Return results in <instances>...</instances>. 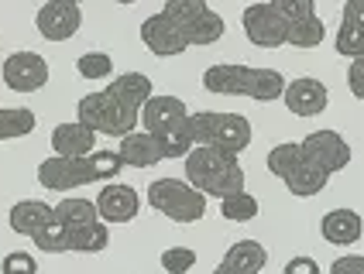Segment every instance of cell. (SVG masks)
<instances>
[{
	"label": "cell",
	"instance_id": "1",
	"mask_svg": "<svg viewBox=\"0 0 364 274\" xmlns=\"http://www.w3.org/2000/svg\"><path fill=\"white\" fill-rule=\"evenodd\" d=\"M203 86L217 97H247L255 103H272L282 99L285 76L279 69H255V65H234V62H217L203 72Z\"/></svg>",
	"mask_w": 364,
	"mask_h": 274
},
{
	"label": "cell",
	"instance_id": "2",
	"mask_svg": "<svg viewBox=\"0 0 364 274\" xmlns=\"http://www.w3.org/2000/svg\"><path fill=\"white\" fill-rule=\"evenodd\" d=\"M186 182L196 185L206 199H223L234 196V192H244V168L237 155H227V151L210 148V144H196L186 155Z\"/></svg>",
	"mask_w": 364,
	"mask_h": 274
},
{
	"label": "cell",
	"instance_id": "3",
	"mask_svg": "<svg viewBox=\"0 0 364 274\" xmlns=\"http://www.w3.org/2000/svg\"><path fill=\"white\" fill-rule=\"evenodd\" d=\"M148 202L155 213L168 216L172 223H196L206 213V196L186 178H155L148 185Z\"/></svg>",
	"mask_w": 364,
	"mask_h": 274
},
{
	"label": "cell",
	"instance_id": "4",
	"mask_svg": "<svg viewBox=\"0 0 364 274\" xmlns=\"http://www.w3.org/2000/svg\"><path fill=\"white\" fill-rule=\"evenodd\" d=\"M76 120L86 124L90 131H97V134L124 137V134H131V131L138 127L141 110H131V106H124L121 99L110 97L107 89H100V93H86V97L80 99Z\"/></svg>",
	"mask_w": 364,
	"mask_h": 274
},
{
	"label": "cell",
	"instance_id": "5",
	"mask_svg": "<svg viewBox=\"0 0 364 274\" xmlns=\"http://www.w3.org/2000/svg\"><path fill=\"white\" fill-rule=\"evenodd\" d=\"M38 182L48 192H73L82 185H97L100 178L93 172V161L90 158H45L38 165Z\"/></svg>",
	"mask_w": 364,
	"mask_h": 274
},
{
	"label": "cell",
	"instance_id": "6",
	"mask_svg": "<svg viewBox=\"0 0 364 274\" xmlns=\"http://www.w3.org/2000/svg\"><path fill=\"white\" fill-rule=\"evenodd\" d=\"M241 28L255 48H282L285 38H289V21L272 7V0H268V4L244 7Z\"/></svg>",
	"mask_w": 364,
	"mask_h": 274
},
{
	"label": "cell",
	"instance_id": "7",
	"mask_svg": "<svg viewBox=\"0 0 364 274\" xmlns=\"http://www.w3.org/2000/svg\"><path fill=\"white\" fill-rule=\"evenodd\" d=\"M0 76L14 93H38L48 82V62L38 52H14L0 65Z\"/></svg>",
	"mask_w": 364,
	"mask_h": 274
},
{
	"label": "cell",
	"instance_id": "8",
	"mask_svg": "<svg viewBox=\"0 0 364 274\" xmlns=\"http://www.w3.org/2000/svg\"><path fill=\"white\" fill-rule=\"evenodd\" d=\"M299 148H303L306 161L320 165L330 175L350 165V144H347L337 131H313V134H306L303 141H299Z\"/></svg>",
	"mask_w": 364,
	"mask_h": 274
},
{
	"label": "cell",
	"instance_id": "9",
	"mask_svg": "<svg viewBox=\"0 0 364 274\" xmlns=\"http://www.w3.org/2000/svg\"><path fill=\"white\" fill-rule=\"evenodd\" d=\"M35 28H38V35L45 41L76 38V31L82 28L80 4H69V0H48L45 7H38V14H35Z\"/></svg>",
	"mask_w": 364,
	"mask_h": 274
},
{
	"label": "cell",
	"instance_id": "10",
	"mask_svg": "<svg viewBox=\"0 0 364 274\" xmlns=\"http://www.w3.org/2000/svg\"><path fill=\"white\" fill-rule=\"evenodd\" d=\"M141 45L151 52V55H159V59H172V55H182V52L189 48L182 28H176L162 11L141 21Z\"/></svg>",
	"mask_w": 364,
	"mask_h": 274
},
{
	"label": "cell",
	"instance_id": "11",
	"mask_svg": "<svg viewBox=\"0 0 364 274\" xmlns=\"http://www.w3.org/2000/svg\"><path fill=\"white\" fill-rule=\"evenodd\" d=\"M282 103L285 110L296 114V117H316V114H323L326 103H330V89L313 76L292 79V82H285Z\"/></svg>",
	"mask_w": 364,
	"mask_h": 274
},
{
	"label": "cell",
	"instance_id": "12",
	"mask_svg": "<svg viewBox=\"0 0 364 274\" xmlns=\"http://www.w3.org/2000/svg\"><path fill=\"white\" fill-rule=\"evenodd\" d=\"M93 202L100 209L103 223H131V219H138V209H141V196L131 185H124V182L100 185V196L93 199Z\"/></svg>",
	"mask_w": 364,
	"mask_h": 274
},
{
	"label": "cell",
	"instance_id": "13",
	"mask_svg": "<svg viewBox=\"0 0 364 274\" xmlns=\"http://www.w3.org/2000/svg\"><path fill=\"white\" fill-rule=\"evenodd\" d=\"M97 131H90L80 120H69V124H59L52 131V155L59 158H90L97 151Z\"/></svg>",
	"mask_w": 364,
	"mask_h": 274
},
{
	"label": "cell",
	"instance_id": "14",
	"mask_svg": "<svg viewBox=\"0 0 364 274\" xmlns=\"http://www.w3.org/2000/svg\"><path fill=\"white\" fill-rule=\"evenodd\" d=\"M186 117H189V110H186V103L179 97H151L141 106L144 131L155 137L172 131V127H179V124H186Z\"/></svg>",
	"mask_w": 364,
	"mask_h": 274
},
{
	"label": "cell",
	"instance_id": "15",
	"mask_svg": "<svg viewBox=\"0 0 364 274\" xmlns=\"http://www.w3.org/2000/svg\"><path fill=\"white\" fill-rule=\"evenodd\" d=\"M247 144H251V120L241 117V114H217L210 148H220L227 155L241 158V151H247Z\"/></svg>",
	"mask_w": 364,
	"mask_h": 274
},
{
	"label": "cell",
	"instance_id": "16",
	"mask_svg": "<svg viewBox=\"0 0 364 274\" xmlns=\"http://www.w3.org/2000/svg\"><path fill=\"white\" fill-rule=\"evenodd\" d=\"M117 155H121V161L131 165V168H151V165L165 161L162 148H159V137L148 134V131H131V134H124Z\"/></svg>",
	"mask_w": 364,
	"mask_h": 274
},
{
	"label": "cell",
	"instance_id": "17",
	"mask_svg": "<svg viewBox=\"0 0 364 274\" xmlns=\"http://www.w3.org/2000/svg\"><path fill=\"white\" fill-rule=\"evenodd\" d=\"M320 234H323V240L333 243V247H350V243L361 240L364 223L354 209H330V213L320 219Z\"/></svg>",
	"mask_w": 364,
	"mask_h": 274
},
{
	"label": "cell",
	"instance_id": "18",
	"mask_svg": "<svg viewBox=\"0 0 364 274\" xmlns=\"http://www.w3.org/2000/svg\"><path fill=\"white\" fill-rule=\"evenodd\" d=\"M107 93L114 99H121L124 106H131V110H141L144 103L155 97L151 93V79L144 76V72H124V76H117L107 86Z\"/></svg>",
	"mask_w": 364,
	"mask_h": 274
},
{
	"label": "cell",
	"instance_id": "19",
	"mask_svg": "<svg viewBox=\"0 0 364 274\" xmlns=\"http://www.w3.org/2000/svg\"><path fill=\"white\" fill-rule=\"evenodd\" d=\"M52 216H55V206H48L41 199H21L18 206H11V230L21 236H31Z\"/></svg>",
	"mask_w": 364,
	"mask_h": 274
},
{
	"label": "cell",
	"instance_id": "20",
	"mask_svg": "<svg viewBox=\"0 0 364 274\" xmlns=\"http://www.w3.org/2000/svg\"><path fill=\"white\" fill-rule=\"evenodd\" d=\"M285 182V189L292 192V196H299V199H309V196H320L326 189V182H330V172H323L320 165H313V161H306L303 158V165L292 172L289 178H282Z\"/></svg>",
	"mask_w": 364,
	"mask_h": 274
},
{
	"label": "cell",
	"instance_id": "21",
	"mask_svg": "<svg viewBox=\"0 0 364 274\" xmlns=\"http://www.w3.org/2000/svg\"><path fill=\"white\" fill-rule=\"evenodd\" d=\"M223 264H230V268H237L244 274H262L264 264H268V251H264L258 240H237V243L227 247Z\"/></svg>",
	"mask_w": 364,
	"mask_h": 274
},
{
	"label": "cell",
	"instance_id": "22",
	"mask_svg": "<svg viewBox=\"0 0 364 274\" xmlns=\"http://www.w3.org/2000/svg\"><path fill=\"white\" fill-rule=\"evenodd\" d=\"M55 216H59L69 230H80V226L97 223V219H100V209H97V202H90V199H82V196H65L59 206H55Z\"/></svg>",
	"mask_w": 364,
	"mask_h": 274
},
{
	"label": "cell",
	"instance_id": "23",
	"mask_svg": "<svg viewBox=\"0 0 364 274\" xmlns=\"http://www.w3.org/2000/svg\"><path fill=\"white\" fill-rule=\"evenodd\" d=\"M107 243H110V230L103 219L80 226V230H69V251H76V254H100L107 251Z\"/></svg>",
	"mask_w": 364,
	"mask_h": 274
},
{
	"label": "cell",
	"instance_id": "24",
	"mask_svg": "<svg viewBox=\"0 0 364 274\" xmlns=\"http://www.w3.org/2000/svg\"><path fill=\"white\" fill-rule=\"evenodd\" d=\"M38 127L35 114L28 106H0V141H18Z\"/></svg>",
	"mask_w": 364,
	"mask_h": 274
},
{
	"label": "cell",
	"instance_id": "25",
	"mask_svg": "<svg viewBox=\"0 0 364 274\" xmlns=\"http://www.w3.org/2000/svg\"><path fill=\"white\" fill-rule=\"evenodd\" d=\"M223 31H227V24L217 11H206L193 28H186V41H189V48H206V45H217L223 38Z\"/></svg>",
	"mask_w": 364,
	"mask_h": 274
},
{
	"label": "cell",
	"instance_id": "26",
	"mask_svg": "<svg viewBox=\"0 0 364 274\" xmlns=\"http://www.w3.org/2000/svg\"><path fill=\"white\" fill-rule=\"evenodd\" d=\"M31 240H35V247L41 254H65L69 251V226L62 223L59 216H52L45 226H38L31 234Z\"/></svg>",
	"mask_w": 364,
	"mask_h": 274
},
{
	"label": "cell",
	"instance_id": "27",
	"mask_svg": "<svg viewBox=\"0 0 364 274\" xmlns=\"http://www.w3.org/2000/svg\"><path fill=\"white\" fill-rule=\"evenodd\" d=\"M264 165H268V172L275 178H289L299 165H303V148H299V141L292 144V141H285V144H275L268 158H264Z\"/></svg>",
	"mask_w": 364,
	"mask_h": 274
},
{
	"label": "cell",
	"instance_id": "28",
	"mask_svg": "<svg viewBox=\"0 0 364 274\" xmlns=\"http://www.w3.org/2000/svg\"><path fill=\"white\" fill-rule=\"evenodd\" d=\"M323 38H326V24L320 14H313V18L299 21V24H289L285 45H292V48H320Z\"/></svg>",
	"mask_w": 364,
	"mask_h": 274
},
{
	"label": "cell",
	"instance_id": "29",
	"mask_svg": "<svg viewBox=\"0 0 364 274\" xmlns=\"http://www.w3.org/2000/svg\"><path fill=\"white\" fill-rule=\"evenodd\" d=\"M206 11H210L206 0H165V7H162L165 18L172 21L176 28H182V35H186V28H193Z\"/></svg>",
	"mask_w": 364,
	"mask_h": 274
},
{
	"label": "cell",
	"instance_id": "30",
	"mask_svg": "<svg viewBox=\"0 0 364 274\" xmlns=\"http://www.w3.org/2000/svg\"><path fill=\"white\" fill-rule=\"evenodd\" d=\"M258 199L251 196V192H234V196H223L220 199V216L223 219H230V223H251L255 216H258Z\"/></svg>",
	"mask_w": 364,
	"mask_h": 274
},
{
	"label": "cell",
	"instance_id": "31",
	"mask_svg": "<svg viewBox=\"0 0 364 274\" xmlns=\"http://www.w3.org/2000/svg\"><path fill=\"white\" fill-rule=\"evenodd\" d=\"M76 72L90 82H103V79L114 76V59L107 52H82L76 59Z\"/></svg>",
	"mask_w": 364,
	"mask_h": 274
},
{
	"label": "cell",
	"instance_id": "32",
	"mask_svg": "<svg viewBox=\"0 0 364 274\" xmlns=\"http://www.w3.org/2000/svg\"><path fill=\"white\" fill-rule=\"evenodd\" d=\"M333 45H337V55H344V59H361L364 55V28L361 24H350V21H341Z\"/></svg>",
	"mask_w": 364,
	"mask_h": 274
},
{
	"label": "cell",
	"instance_id": "33",
	"mask_svg": "<svg viewBox=\"0 0 364 274\" xmlns=\"http://www.w3.org/2000/svg\"><path fill=\"white\" fill-rule=\"evenodd\" d=\"M159 148H162V158H182V161H186V155L196 148V141H193V134H189V127L179 124V127H172V131L159 134Z\"/></svg>",
	"mask_w": 364,
	"mask_h": 274
},
{
	"label": "cell",
	"instance_id": "34",
	"mask_svg": "<svg viewBox=\"0 0 364 274\" xmlns=\"http://www.w3.org/2000/svg\"><path fill=\"white\" fill-rule=\"evenodd\" d=\"M159 264L165 274H189L196 268V251L193 247H165Z\"/></svg>",
	"mask_w": 364,
	"mask_h": 274
},
{
	"label": "cell",
	"instance_id": "35",
	"mask_svg": "<svg viewBox=\"0 0 364 274\" xmlns=\"http://www.w3.org/2000/svg\"><path fill=\"white\" fill-rule=\"evenodd\" d=\"M272 7H275L289 24H299V21L316 14V0H272Z\"/></svg>",
	"mask_w": 364,
	"mask_h": 274
},
{
	"label": "cell",
	"instance_id": "36",
	"mask_svg": "<svg viewBox=\"0 0 364 274\" xmlns=\"http://www.w3.org/2000/svg\"><path fill=\"white\" fill-rule=\"evenodd\" d=\"M90 161H93V172H97V178L100 182H114L117 178V172L124 168V161H121V155L117 151H93L90 155Z\"/></svg>",
	"mask_w": 364,
	"mask_h": 274
},
{
	"label": "cell",
	"instance_id": "37",
	"mask_svg": "<svg viewBox=\"0 0 364 274\" xmlns=\"http://www.w3.org/2000/svg\"><path fill=\"white\" fill-rule=\"evenodd\" d=\"M213 120H217V114H213V110H210V114H189V117H186V127H189V134H193V141H196V144H210Z\"/></svg>",
	"mask_w": 364,
	"mask_h": 274
},
{
	"label": "cell",
	"instance_id": "38",
	"mask_svg": "<svg viewBox=\"0 0 364 274\" xmlns=\"http://www.w3.org/2000/svg\"><path fill=\"white\" fill-rule=\"evenodd\" d=\"M0 274H38V264L35 257L24 254V251H14L0 261Z\"/></svg>",
	"mask_w": 364,
	"mask_h": 274
},
{
	"label": "cell",
	"instance_id": "39",
	"mask_svg": "<svg viewBox=\"0 0 364 274\" xmlns=\"http://www.w3.org/2000/svg\"><path fill=\"white\" fill-rule=\"evenodd\" d=\"M347 89L354 93V99H364V55L350 59V65H347Z\"/></svg>",
	"mask_w": 364,
	"mask_h": 274
},
{
	"label": "cell",
	"instance_id": "40",
	"mask_svg": "<svg viewBox=\"0 0 364 274\" xmlns=\"http://www.w3.org/2000/svg\"><path fill=\"white\" fill-rule=\"evenodd\" d=\"M326 274H364V257L361 254H344L330 264Z\"/></svg>",
	"mask_w": 364,
	"mask_h": 274
},
{
	"label": "cell",
	"instance_id": "41",
	"mask_svg": "<svg viewBox=\"0 0 364 274\" xmlns=\"http://www.w3.org/2000/svg\"><path fill=\"white\" fill-rule=\"evenodd\" d=\"M282 274H320V264L313 257H292Z\"/></svg>",
	"mask_w": 364,
	"mask_h": 274
},
{
	"label": "cell",
	"instance_id": "42",
	"mask_svg": "<svg viewBox=\"0 0 364 274\" xmlns=\"http://www.w3.org/2000/svg\"><path fill=\"white\" fill-rule=\"evenodd\" d=\"M341 21H350V24H361L364 28V0H347Z\"/></svg>",
	"mask_w": 364,
	"mask_h": 274
},
{
	"label": "cell",
	"instance_id": "43",
	"mask_svg": "<svg viewBox=\"0 0 364 274\" xmlns=\"http://www.w3.org/2000/svg\"><path fill=\"white\" fill-rule=\"evenodd\" d=\"M213 274H244V271H237V268H230V264H217V268H213Z\"/></svg>",
	"mask_w": 364,
	"mask_h": 274
},
{
	"label": "cell",
	"instance_id": "44",
	"mask_svg": "<svg viewBox=\"0 0 364 274\" xmlns=\"http://www.w3.org/2000/svg\"><path fill=\"white\" fill-rule=\"evenodd\" d=\"M117 4H138V0H117Z\"/></svg>",
	"mask_w": 364,
	"mask_h": 274
},
{
	"label": "cell",
	"instance_id": "45",
	"mask_svg": "<svg viewBox=\"0 0 364 274\" xmlns=\"http://www.w3.org/2000/svg\"><path fill=\"white\" fill-rule=\"evenodd\" d=\"M69 4H82V0H69Z\"/></svg>",
	"mask_w": 364,
	"mask_h": 274
}]
</instances>
